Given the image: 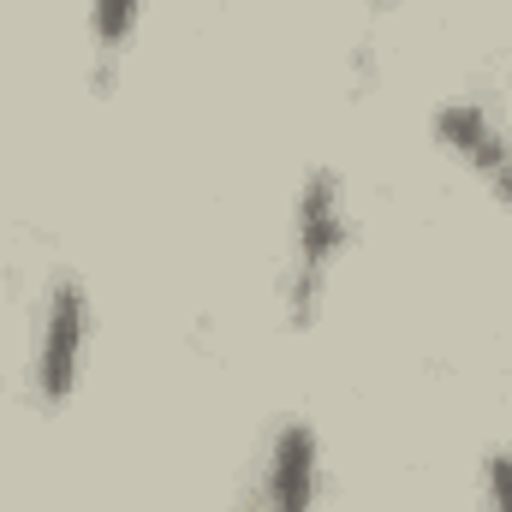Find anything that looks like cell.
Wrapping results in <instances>:
<instances>
[{
	"instance_id": "cell-4",
	"label": "cell",
	"mask_w": 512,
	"mask_h": 512,
	"mask_svg": "<svg viewBox=\"0 0 512 512\" xmlns=\"http://www.w3.org/2000/svg\"><path fill=\"white\" fill-rule=\"evenodd\" d=\"M322 495V441L304 417H286L268 435L262 477H256V507L262 512H316Z\"/></svg>"
},
{
	"instance_id": "cell-7",
	"label": "cell",
	"mask_w": 512,
	"mask_h": 512,
	"mask_svg": "<svg viewBox=\"0 0 512 512\" xmlns=\"http://www.w3.org/2000/svg\"><path fill=\"white\" fill-rule=\"evenodd\" d=\"M370 6H399V0H370Z\"/></svg>"
},
{
	"instance_id": "cell-6",
	"label": "cell",
	"mask_w": 512,
	"mask_h": 512,
	"mask_svg": "<svg viewBox=\"0 0 512 512\" xmlns=\"http://www.w3.org/2000/svg\"><path fill=\"white\" fill-rule=\"evenodd\" d=\"M483 512H512V453L495 447L483 459Z\"/></svg>"
},
{
	"instance_id": "cell-3",
	"label": "cell",
	"mask_w": 512,
	"mask_h": 512,
	"mask_svg": "<svg viewBox=\"0 0 512 512\" xmlns=\"http://www.w3.org/2000/svg\"><path fill=\"white\" fill-rule=\"evenodd\" d=\"M429 131H435V143L453 161H465L483 179V191L512 215V137L501 131V120L483 102H441L429 114Z\"/></svg>"
},
{
	"instance_id": "cell-2",
	"label": "cell",
	"mask_w": 512,
	"mask_h": 512,
	"mask_svg": "<svg viewBox=\"0 0 512 512\" xmlns=\"http://www.w3.org/2000/svg\"><path fill=\"white\" fill-rule=\"evenodd\" d=\"M84 352H90V292L60 274L42 298V322H36V352H30V387L42 405H66L84 376Z\"/></svg>"
},
{
	"instance_id": "cell-5",
	"label": "cell",
	"mask_w": 512,
	"mask_h": 512,
	"mask_svg": "<svg viewBox=\"0 0 512 512\" xmlns=\"http://www.w3.org/2000/svg\"><path fill=\"white\" fill-rule=\"evenodd\" d=\"M143 0H90V60H96V90L114 84L120 60H126L131 36H137Z\"/></svg>"
},
{
	"instance_id": "cell-1",
	"label": "cell",
	"mask_w": 512,
	"mask_h": 512,
	"mask_svg": "<svg viewBox=\"0 0 512 512\" xmlns=\"http://www.w3.org/2000/svg\"><path fill=\"white\" fill-rule=\"evenodd\" d=\"M346 245H352L346 179L334 167H316L292 203V262H286V322L292 328H310L322 316L328 280H334Z\"/></svg>"
}]
</instances>
